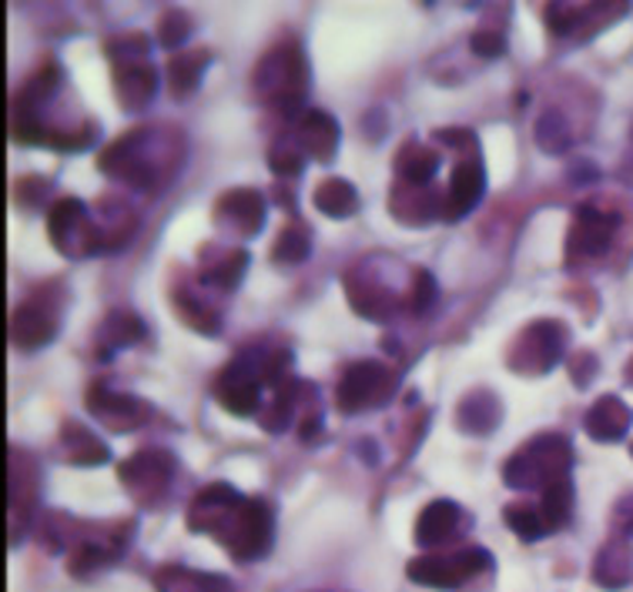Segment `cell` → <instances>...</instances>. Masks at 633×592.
<instances>
[{
  "mask_svg": "<svg viewBox=\"0 0 633 592\" xmlns=\"http://www.w3.org/2000/svg\"><path fill=\"white\" fill-rule=\"evenodd\" d=\"M105 341L111 345V349H124V345H134L144 338V322L131 312H111L108 322H105Z\"/></svg>",
  "mask_w": 633,
  "mask_h": 592,
  "instance_id": "obj_37",
  "label": "cell"
},
{
  "mask_svg": "<svg viewBox=\"0 0 633 592\" xmlns=\"http://www.w3.org/2000/svg\"><path fill=\"white\" fill-rule=\"evenodd\" d=\"M47 238L68 258L108 252L105 228L87 218V208L77 197H58L55 208L47 212Z\"/></svg>",
  "mask_w": 633,
  "mask_h": 592,
  "instance_id": "obj_6",
  "label": "cell"
},
{
  "mask_svg": "<svg viewBox=\"0 0 633 592\" xmlns=\"http://www.w3.org/2000/svg\"><path fill=\"white\" fill-rule=\"evenodd\" d=\"M503 419V402L497 399V391L476 388L456 406V425L469 435H486L493 432Z\"/></svg>",
  "mask_w": 633,
  "mask_h": 592,
  "instance_id": "obj_24",
  "label": "cell"
},
{
  "mask_svg": "<svg viewBox=\"0 0 633 592\" xmlns=\"http://www.w3.org/2000/svg\"><path fill=\"white\" fill-rule=\"evenodd\" d=\"M630 425H633V412L617 395H600L590 406L587 419H583V428L597 442H620L630 432Z\"/></svg>",
  "mask_w": 633,
  "mask_h": 592,
  "instance_id": "obj_22",
  "label": "cell"
},
{
  "mask_svg": "<svg viewBox=\"0 0 633 592\" xmlns=\"http://www.w3.org/2000/svg\"><path fill=\"white\" fill-rule=\"evenodd\" d=\"M265 212L268 205L255 188H231L215 202V221L238 238H255L265 225Z\"/></svg>",
  "mask_w": 633,
  "mask_h": 592,
  "instance_id": "obj_14",
  "label": "cell"
},
{
  "mask_svg": "<svg viewBox=\"0 0 633 592\" xmlns=\"http://www.w3.org/2000/svg\"><path fill=\"white\" fill-rule=\"evenodd\" d=\"M613 4H544V21L557 37H573L587 34L590 27L597 31L600 24H610L613 17H600Z\"/></svg>",
  "mask_w": 633,
  "mask_h": 592,
  "instance_id": "obj_23",
  "label": "cell"
},
{
  "mask_svg": "<svg viewBox=\"0 0 633 592\" xmlns=\"http://www.w3.org/2000/svg\"><path fill=\"white\" fill-rule=\"evenodd\" d=\"M188 34H191V21H188V14L181 8H168L158 17V40H162V47H178Z\"/></svg>",
  "mask_w": 633,
  "mask_h": 592,
  "instance_id": "obj_41",
  "label": "cell"
},
{
  "mask_svg": "<svg viewBox=\"0 0 633 592\" xmlns=\"http://www.w3.org/2000/svg\"><path fill=\"white\" fill-rule=\"evenodd\" d=\"M630 456H633V446H630Z\"/></svg>",
  "mask_w": 633,
  "mask_h": 592,
  "instance_id": "obj_48",
  "label": "cell"
},
{
  "mask_svg": "<svg viewBox=\"0 0 633 592\" xmlns=\"http://www.w3.org/2000/svg\"><path fill=\"white\" fill-rule=\"evenodd\" d=\"M396 395V372L375 362V359H362L353 362L343 378L335 385V409L346 415H359L366 409H379Z\"/></svg>",
  "mask_w": 633,
  "mask_h": 592,
  "instance_id": "obj_8",
  "label": "cell"
},
{
  "mask_svg": "<svg viewBox=\"0 0 633 592\" xmlns=\"http://www.w3.org/2000/svg\"><path fill=\"white\" fill-rule=\"evenodd\" d=\"M315 208L325 218H353L359 212V191L346 178H325L315 188Z\"/></svg>",
  "mask_w": 633,
  "mask_h": 592,
  "instance_id": "obj_30",
  "label": "cell"
},
{
  "mask_svg": "<svg viewBox=\"0 0 633 592\" xmlns=\"http://www.w3.org/2000/svg\"><path fill=\"white\" fill-rule=\"evenodd\" d=\"M613 231H617L613 215H607V212H600L594 205L576 208V215L570 221V231H566V258L570 262L600 258L610 249Z\"/></svg>",
  "mask_w": 633,
  "mask_h": 592,
  "instance_id": "obj_13",
  "label": "cell"
},
{
  "mask_svg": "<svg viewBox=\"0 0 633 592\" xmlns=\"http://www.w3.org/2000/svg\"><path fill=\"white\" fill-rule=\"evenodd\" d=\"M623 375H626V382L633 385V359H630V365H626V372H623Z\"/></svg>",
  "mask_w": 633,
  "mask_h": 592,
  "instance_id": "obj_47",
  "label": "cell"
},
{
  "mask_svg": "<svg viewBox=\"0 0 633 592\" xmlns=\"http://www.w3.org/2000/svg\"><path fill=\"white\" fill-rule=\"evenodd\" d=\"M435 141H443L450 147H469V144H476V134L466 128H443V131H435Z\"/></svg>",
  "mask_w": 633,
  "mask_h": 592,
  "instance_id": "obj_46",
  "label": "cell"
},
{
  "mask_svg": "<svg viewBox=\"0 0 633 592\" xmlns=\"http://www.w3.org/2000/svg\"><path fill=\"white\" fill-rule=\"evenodd\" d=\"M633 576V546L626 539H610L594 563V579L604 589H623Z\"/></svg>",
  "mask_w": 633,
  "mask_h": 592,
  "instance_id": "obj_28",
  "label": "cell"
},
{
  "mask_svg": "<svg viewBox=\"0 0 633 592\" xmlns=\"http://www.w3.org/2000/svg\"><path fill=\"white\" fill-rule=\"evenodd\" d=\"M158 589L162 592H235L228 579L208 576V572H191V569H162L158 572Z\"/></svg>",
  "mask_w": 633,
  "mask_h": 592,
  "instance_id": "obj_32",
  "label": "cell"
},
{
  "mask_svg": "<svg viewBox=\"0 0 633 592\" xmlns=\"http://www.w3.org/2000/svg\"><path fill=\"white\" fill-rule=\"evenodd\" d=\"M540 512H544V522L550 532L563 529L570 522V516H573V482L570 479H560L540 492Z\"/></svg>",
  "mask_w": 633,
  "mask_h": 592,
  "instance_id": "obj_33",
  "label": "cell"
},
{
  "mask_svg": "<svg viewBox=\"0 0 633 592\" xmlns=\"http://www.w3.org/2000/svg\"><path fill=\"white\" fill-rule=\"evenodd\" d=\"M469 47H473L476 58L493 61V58H503L506 55V37L500 31H476L473 40H469Z\"/></svg>",
  "mask_w": 633,
  "mask_h": 592,
  "instance_id": "obj_42",
  "label": "cell"
},
{
  "mask_svg": "<svg viewBox=\"0 0 633 592\" xmlns=\"http://www.w3.org/2000/svg\"><path fill=\"white\" fill-rule=\"evenodd\" d=\"M309 84H312L309 61H306L302 44H296V40L275 44L272 51L259 61L255 77H252L255 94L268 108H275L282 114H296L302 108Z\"/></svg>",
  "mask_w": 633,
  "mask_h": 592,
  "instance_id": "obj_2",
  "label": "cell"
},
{
  "mask_svg": "<svg viewBox=\"0 0 633 592\" xmlns=\"http://www.w3.org/2000/svg\"><path fill=\"white\" fill-rule=\"evenodd\" d=\"M84 402L91 409V415L108 425L111 432H131L138 425H144L152 419V406L138 399V395H124V391H111L105 382H94L84 395Z\"/></svg>",
  "mask_w": 633,
  "mask_h": 592,
  "instance_id": "obj_12",
  "label": "cell"
},
{
  "mask_svg": "<svg viewBox=\"0 0 633 592\" xmlns=\"http://www.w3.org/2000/svg\"><path fill=\"white\" fill-rule=\"evenodd\" d=\"M215 402L235 415V419H246V415H255L259 406H262V378L255 372V362L238 355L231 359L218 378H215Z\"/></svg>",
  "mask_w": 633,
  "mask_h": 592,
  "instance_id": "obj_11",
  "label": "cell"
},
{
  "mask_svg": "<svg viewBox=\"0 0 633 592\" xmlns=\"http://www.w3.org/2000/svg\"><path fill=\"white\" fill-rule=\"evenodd\" d=\"M148 51H152V44L141 31H124V34H115L105 40V55H108L111 68L131 64V61H148Z\"/></svg>",
  "mask_w": 633,
  "mask_h": 592,
  "instance_id": "obj_36",
  "label": "cell"
},
{
  "mask_svg": "<svg viewBox=\"0 0 633 592\" xmlns=\"http://www.w3.org/2000/svg\"><path fill=\"white\" fill-rule=\"evenodd\" d=\"M346 294H349L353 312L369 318V322H389L399 312V305H406V299H399V294L389 285L362 278L359 271L346 275Z\"/></svg>",
  "mask_w": 633,
  "mask_h": 592,
  "instance_id": "obj_16",
  "label": "cell"
},
{
  "mask_svg": "<svg viewBox=\"0 0 633 592\" xmlns=\"http://www.w3.org/2000/svg\"><path fill=\"white\" fill-rule=\"evenodd\" d=\"M435 299H440V288H435V278L426 271V268H416L413 271V281H409V294H406V305L413 315H426Z\"/></svg>",
  "mask_w": 633,
  "mask_h": 592,
  "instance_id": "obj_38",
  "label": "cell"
},
{
  "mask_svg": "<svg viewBox=\"0 0 633 592\" xmlns=\"http://www.w3.org/2000/svg\"><path fill=\"white\" fill-rule=\"evenodd\" d=\"M61 456L71 466H87L91 469V466H105L111 459V449L97 435L81 428L77 422H68L64 432H61Z\"/></svg>",
  "mask_w": 633,
  "mask_h": 592,
  "instance_id": "obj_29",
  "label": "cell"
},
{
  "mask_svg": "<svg viewBox=\"0 0 633 592\" xmlns=\"http://www.w3.org/2000/svg\"><path fill=\"white\" fill-rule=\"evenodd\" d=\"M115 81V97L128 114L144 111L158 94V71L152 61H131V64H115L111 68Z\"/></svg>",
  "mask_w": 633,
  "mask_h": 592,
  "instance_id": "obj_15",
  "label": "cell"
},
{
  "mask_svg": "<svg viewBox=\"0 0 633 592\" xmlns=\"http://www.w3.org/2000/svg\"><path fill=\"white\" fill-rule=\"evenodd\" d=\"M573 382L583 388V385H587V378L590 375H597V355H590V352H580L576 359H573Z\"/></svg>",
  "mask_w": 633,
  "mask_h": 592,
  "instance_id": "obj_45",
  "label": "cell"
},
{
  "mask_svg": "<svg viewBox=\"0 0 633 592\" xmlns=\"http://www.w3.org/2000/svg\"><path fill=\"white\" fill-rule=\"evenodd\" d=\"M208 61H212V51L194 47V51H181L165 64V81H168V90H171L175 101H184V97L199 90V84L208 71Z\"/></svg>",
  "mask_w": 633,
  "mask_h": 592,
  "instance_id": "obj_25",
  "label": "cell"
},
{
  "mask_svg": "<svg viewBox=\"0 0 633 592\" xmlns=\"http://www.w3.org/2000/svg\"><path fill=\"white\" fill-rule=\"evenodd\" d=\"M482 572H493V556L479 546H466L456 553H426L416 556L406 569L413 582L429 589H463L469 579Z\"/></svg>",
  "mask_w": 633,
  "mask_h": 592,
  "instance_id": "obj_7",
  "label": "cell"
},
{
  "mask_svg": "<svg viewBox=\"0 0 633 592\" xmlns=\"http://www.w3.org/2000/svg\"><path fill=\"white\" fill-rule=\"evenodd\" d=\"M613 525L623 539H633V492L613 506Z\"/></svg>",
  "mask_w": 633,
  "mask_h": 592,
  "instance_id": "obj_44",
  "label": "cell"
},
{
  "mask_svg": "<svg viewBox=\"0 0 633 592\" xmlns=\"http://www.w3.org/2000/svg\"><path fill=\"white\" fill-rule=\"evenodd\" d=\"M463 525H466V512L456 503L435 499L416 519V546H422V549L443 546V542H450Z\"/></svg>",
  "mask_w": 633,
  "mask_h": 592,
  "instance_id": "obj_18",
  "label": "cell"
},
{
  "mask_svg": "<svg viewBox=\"0 0 633 592\" xmlns=\"http://www.w3.org/2000/svg\"><path fill=\"white\" fill-rule=\"evenodd\" d=\"M188 529L218 539L238 563L262 559L275 539L272 506L262 499H246L228 482H212L194 492L188 506Z\"/></svg>",
  "mask_w": 633,
  "mask_h": 592,
  "instance_id": "obj_1",
  "label": "cell"
},
{
  "mask_svg": "<svg viewBox=\"0 0 633 592\" xmlns=\"http://www.w3.org/2000/svg\"><path fill=\"white\" fill-rule=\"evenodd\" d=\"M268 165H272V171H278L285 178H296L306 168V152L299 144H275L268 152Z\"/></svg>",
  "mask_w": 633,
  "mask_h": 592,
  "instance_id": "obj_40",
  "label": "cell"
},
{
  "mask_svg": "<svg viewBox=\"0 0 633 592\" xmlns=\"http://www.w3.org/2000/svg\"><path fill=\"white\" fill-rule=\"evenodd\" d=\"M566 338H570V331H566V325L557 322V318L529 322V325L513 338L510 352H506L510 372L526 375V378L547 375V372L563 359Z\"/></svg>",
  "mask_w": 633,
  "mask_h": 592,
  "instance_id": "obj_5",
  "label": "cell"
},
{
  "mask_svg": "<svg viewBox=\"0 0 633 592\" xmlns=\"http://www.w3.org/2000/svg\"><path fill=\"white\" fill-rule=\"evenodd\" d=\"M309 252H312V228L299 218H291L272 244V258L278 265H299L309 258Z\"/></svg>",
  "mask_w": 633,
  "mask_h": 592,
  "instance_id": "obj_31",
  "label": "cell"
},
{
  "mask_svg": "<svg viewBox=\"0 0 633 592\" xmlns=\"http://www.w3.org/2000/svg\"><path fill=\"white\" fill-rule=\"evenodd\" d=\"M573 466V446L570 438L547 432V435H533L523 449H516L506 466H503V482L516 492H533V488H547L560 479H570Z\"/></svg>",
  "mask_w": 633,
  "mask_h": 592,
  "instance_id": "obj_3",
  "label": "cell"
},
{
  "mask_svg": "<svg viewBox=\"0 0 633 592\" xmlns=\"http://www.w3.org/2000/svg\"><path fill=\"white\" fill-rule=\"evenodd\" d=\"M111 556H115V553L105 549L101 542H74V549H71V556H68V569H71L74 576H87L91 569L105 566Z\"/></svg>",
  "mask_w": 633,
  "mask_h": 592,
  "instance_id": "obj_39",
  "label": "cell"
},
{
  "mask_svg": "<svg viewBox=\"0 0 633 592\" xmlns=\"http://www.w3.org/2000/svg\"><path fill=\"white\" fill-rule=\"evenodd\" d=\"M152 131H128L121 134L118 141H111L101 155H97V168H101L105 174L131 184V188H141V191H152L165 181V168L162 161L152 155Z\"/></svg>",
  "mask_w": 633,
  "mask_h": 592,
  "instance_id": "obj_4",
  "label": "cell"
},
{
  "mask_svg": "<svg viewBox=\"0 0 633 592\" xmlns=\"http://www.w3.org/2000/svg\"><path fill=\"white\" fill-rule=\"evenodd\" d=\"M396 181L403 184H416V188H426V184H435V168H440V152H432V144H419V141H409L396 152Z\"/></svg>",
  "mask_w": 633,
  "mask_h": 592,
  "instance_id": "obj_26",
  "label": "cell"
},
{
  "mask_svg": "<svg viewBox=\"0 0 633 592\" xmlns=\"http://www.w3.org/2000/svg\"><path fill=\"white\" fill-rule=\"evenodd\" d=\"M338 137H343V131H338L335 118L325 114V111H306L299 114V124H296V144L302 147V152L315 161H332L335 152H338Z\"/></svg>",
  "mask_w": 633,
  "mask_h": 592,
  "instance_id": "obj_20",
  "label": "cell"
},
{
  "mask_svg": "<svg viewBox=\"0 0 633 592\" xmlns=\"http://www.w3.org/2000/svg\"><path fill=\"white\" fill-rule=\"evenodd\" d=\"M47 191H51V184H47L44 178H21L17 181V188H14V197H17V205L21 208H40V202H44V197H47Z\"/></svg>",
  "mask_w": 633,
  "mask_h": 592,
  "instance_id": "obj_43",
  "label": "cell"
},
{
  "mask_svg": "<svg viewBox=\"0 0 633 592\" xmlns=\"http://www.w3.org/2000/svg\"><path fill=\"white\" fill-rule=\"evenodd\" d=\"M34 503H37V466L21 449H11V466H8V509H11V522H14V535H17L21 512L31 516Z\"/></svg>",
  "mask_w": 633,
  "mask_h": 592,
  "instance_id": "obj_21",
  "label": "cell"
},
{
  "mask_svg": "<svg viewBox=\"0 0 633 592\" xmlns=\"http://www.w3.org/2000/svg\"><path fill=\"white\" fill-rule=\"evenodd\" d=\"M482 188H486V171L482 165L473 158V161H459L453 168V178H450V191H446V212H443V221H459L466 218L482 197Z\"/></svg>",
  "mask_w": 633,
  "mask_h": 592,
  "instance_id": "obj_19",
  "label": "cell"
},
{
  "mask_svg": "<svg viewBox=\"0 0 633 592\" xmlns=\"http://www.w3.org/2000/svg\"><path fill=\"white\" fill-rule=\"evenodd\" d=\"M389 212H393V218L403 221V225L422 228V225H429L432 218H443V212H446V197H435V188H432V184L416 188V184L396 181V184H393V194H389Z\"/></svg>",
  "mask_w": 633,
  "mask_h": 592,
  "instance_id": "obj_17",
  "label": "cell"
},
{
  "mask_svg": "<svg viewBox=\"0 0 633 592\" xmlns=\"http://www.w3.org/2000/svg\"><path fill=\"white\" fill-rule=\"evenodd\" d=\"M249 252L246 249H218V255H202V281L222 291H235L238 281L249 271Z\"/></svg>",
  "mask_w": 633,
  "mask_h": 592,
  "instance_id": "obj_27",
  "label": "cell"
},
{
  "mask_svg": "<svg viewBox=\"0 0 633 592\" xmlns=\"http://www.w3.org/2000/svg\"><path fill=\"white\" fill-rule=\"evenodd\" d=\"M171 302H175V315H178L188 328L202 331V335H215V331H218V325H222L218 312L208 309L205 302H199V299H194V294L175 291V294H171Z\"/></svg>",
  "mask_w": 633,
  "mask_h": 592,
  "instance_id": "obj_34",
  "label": "cell"
},
{
  "mask_svg": "<svg viewBox=\"0 0 633 592\" xmlns=\"http://www.w3.org/2000/svg\"><path fill=\"white\" fill-rule=\"evenodd\" d=\"M503 519H506V525H510L523 542H537V539L550 535L540 506H533V503H510V506L503 509Z\"/></svg>",
  "mask_w": 633,
  "mask_h": 592,
  "instance_id": "obj_35",
  "label": "cell"
},
{
  "mask_svg": "<svg viewBox=\"0 0 633 592\" xmlns=\"http://www.w3.org/2000/svg\"><path fill=\"white\" fill-rule=\"evenodd\" d=\"M175 472H178V459L165 449H141L118 466L121 485L141 506H158L168 496Z\"/></svg>",
  "mask_w": 633,
  "mask_h": 592,
  "instance_id": "obj_9",
  "label": "cell"
},
{
  "mask_svg": "<svg viewBox=\"0 0 633 592\" xmlns=\"http://www.w3.org/2000/svg\"><path fill=\"white\" fill-rule=\"evenodd\" d=\"M55 285H47L40 291H34L24 305L14 309L11 315V341L24 352H34V349H44V345H51L58 338V328H61V305L51 299Z\"/></svg>",
  "mask_w": 633,
  "mask_h": 592,
  "instance_id": "obj_10",
  "label": "cell"
}]
</instances>
